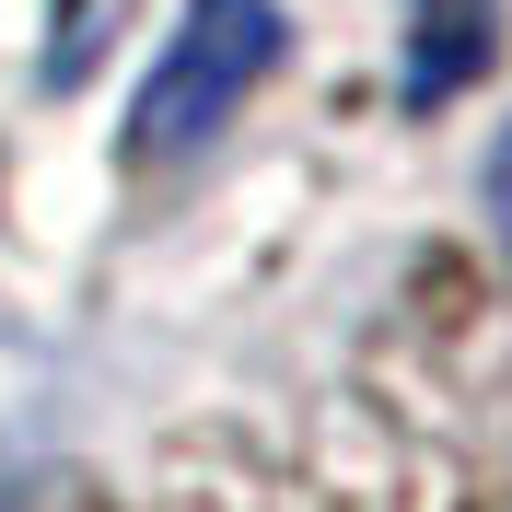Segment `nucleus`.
<instances>
[{
  "label": "nucleus",
  "mask_w": 512,
  "mask_h": 512,
  "mask_svg": "<svg viewBox=\"0 0 512 512\" xmlns=\"http://www.w3.org/2000/svg\"><path fill=\"white\" fill-rule=\"evenodd\" d=\"M280 47H291L280 0H187L175 35L152 47V70H140V94H128V163L210 152L245 117V94L280 70Z\"/></svg>",
  "instance_id": "f257e3e1"
},
{
  "label": "nucleus",
  "mask_w": 512,
  "mask_h": 512,
  "mask_svg": "<svg viewBox=\"0 0 512 512\" xmlns=\"http://www.w3.org/2000/svg\"><path fill=\"white\" fill-rule=\"evenodd\" d=\"M489 222H501V245H512V128H501V152H489Z\"/></svg>",
  "instance_id": "7ed1b4c3"
},
{
  "label": "nucleus",
  "mask_w": 512,
  "mask_h": 512,
  "mask_svg": "<svg viewBox=\"0 0 512 512\" xmlns=\"http://www.w3.org/2000/svg\"><path fill=\"white\" fill-rule=\"evenodd\" d=\"M489 59H501V0H408V70H396L408 105H454Z\"/></svg>",
  "instance_id": "f03ea898"
}]
</instances>
